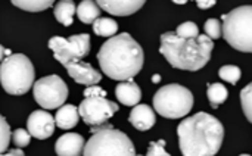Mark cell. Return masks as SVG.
<instances>
[{
    "label": "cell",
    "mask_w": 252,
    "mask_h": 156,
    "mask_svg": "<svg viewBox=\"0 0 252 156\" xmlns=\"http://www.w3.org/2000/svg\"><path fill=\"white\" fill-rule=\"evenodd\" d=\"M90 131L92 137L84 146V156H136L130 137L111 124L92 127Z\"/></svg>",
    "instance_id": "cell-4"
},
{
    "label": "cell",
    "mask_w": 252,
    "mask_h": 156,
    "mask_svg": "<svg viewBox=\"0 0 252 156\" xmlns=\"http://www.w3.org/2000/svg\"><path fill=\"white\" fill-rule=\"evenodd\" d=\"M75 10H77V7L72 0H62L55 4L53 13H55V18L58 22H61L65 27H69L74 21L72 16H74Z\"/></svg>",
    "instance_id": "cell-18"
},
{
    "label": "cell",
    "mask_w": 252,
    "mask_h": 156,
    "mask_svg": "<svg viewBox=\"0 0 252 156\" xmlns=\"http://www.w3.org/2000/svg\"><path fill=\"white\" fill-rule=\"evenodd\" d=\"M216 3H217L216 0H208V1H205V0H196V4H198L199 9H210V7H213Z\"/></svg>",
    "instance_id": "cell-30"
},
{
    "label": "cell",
    "mask_w": 252,
    "mask_h": 156,
    "mask_svg": "<svg viewBox=\"0 0 252 156\" xmlns=\"http://www.w3.org/2000/svg\"><path fill=\"white\" fill-rule=\"evenodd\" d=\"M0 156H25V155H13V154H9V152H7L6 155H3V154H1Z\"/></svg>",
    "instance_id": "cell-34"
},
{
    "label": "cell",
    "mask_w": 252,
    "mask_h": 156,
    "mask_svg": "<svg viewBox=\"0 0 252 156\" xmlns=\"http://www.w3.org/2000/svg\"><path fill=\"white\" fill-rule=\"evenodd\" d=\"M214 41L199 34L196 38H180L176 32L168 31L161 35L159 52L173 68L183 71H199L211 59Z\"/></svg>",
    "instance_id": "cell-3"
},
{
    "label": "cell",
    "mask_w": 252,
    "mask_h": 156,
    "mask_svg": "<svg viewBox=\"0 0 252 156\" xmlns=\"http://www.w3.org/2000/svg\"><path fill=\"white\" fill-rule=\"evenodd\" d=\"M239 156H251V155H248V154H244V155H239Z\"/></svg>",
    "instance_id": "cell-36"
},
{
    "label": "cell",
    "mask_w": 252,
    "mask_h": 156,
    "mask_svg": "<svg viewBox=\"0 0 252 156\" xmlns=\"http://www.w3.org/2000/svg\"><path fill=\"white\" fill-rule=\"evenodd\" d=\"M97 61L103 74L109 78L127 81L140 72L145 55L142 46L128 32H121L102 44Z\"/></svg>",
    "instance_id": "cell-1"
},
{
    "label": "cell",
    "mask_w": 252,
    "mask_h": 156,
    "mask_svg": "<svg viewBox=\"0 0 252 156\" xmlns=\"http://www.w3.org/2000/svg\"><path fill=\"white\" fill-rule=\"evenodd\" d=\"M97 6L115 16H128L145 4V0H99Z\"/></svg>",
    "instance_id": "cell-14"
},
{
    "label": "cell",
    "mask_w": 252,
    "mask_h": 156,
    "mask_svg": "<svg viewBox=\"0 0 252 156\" xmlns=\"http://www.w3.org/2000/svg\"><path fill=\"white\" fill-rule=\"evenodd\" d=\"M221 34L233 49L252 53V6H241L223 15Z\"/></svg>",
    "instance_id": "cell-6"
},
{
    "label": "cell",
    "mask_w": 252,
    "mask_h": 156,
    "mask_svg": "<svg viewBox=\"0 0 252 156\" xmlns=\"http://www.w3.org/2000/svg\"><path fill=\"white\" fill-rule=\"evenodd\" d=\"M93 31L96 35H100V37H114L118 31V24L115 19L112 18H97L94 22H93Z\"/></svg>",
    "instance_id": "cell-20"
},
{
    "label": "cell",
    "mask_w": 252,
    "mask_h": 156,
    "mask_svg": "<svg viewBox=\"0 0 252 156\" xmlns=\"http://www.w3.org/2000/svg\"><path fill=\"white\" fill-rule=\"evenodd\" d=\"M207 96H208V100L211 103V106L214 109H217L220 105H223L229 96V92L227 89L220 84V83H216V84H210L208 89H207Z\"/></svg>",
    "instance_id": "cell-21"
},
{
    "label": "cell",
    "mask_w": 252,
    "mask_h": 156,
    "mask_svg": "<svg viewBox=\"0 0 252 156\" xmlns=\"http://www.w3.org/2000/svg\"><path fill=\"white\" fill-rule=\"evenodd\" d=\"M83 102L78 106V114L83 121L92 127H97L106 124V121L120 111L115 102L106 99V92L100 87L92 86L84 90Z\"/></svg>",
    "instance_id": "cell-8"
},
{
    "label": "cell",
    "mask_w": 252,
    "mask_h": 156,
    "mask_svg": "<svg viewBox=\"0 0 252 156\" xmlns=\"http://www.w3.org/2000/svg\"><path fill=\"white\" fill-rule=\"evenodd\" d=\"M241 105L247 120L252 124V83L245 86L241 92Z\"/></svg>",
    "instance_id": "cell-23"
},
{
    "label": "cell",
    "mask_w": 252,
    "mask_h": 156,
    "mask_svg": "<svg viewBox=\"0 0 252 156\" xmlns=\"http://www.w3.org/2000/svg\"><path fill=\"white\" fill-rule=\"evenodd\" d=\"M49 47L55 59L62 65L80 62L90 52V35L86 32L71 35L69 38L56 35L49 40Z\"/></svg>",
    "instance_id": "cell-9"
},
{
    "label": "cell",
    "mask_w": 252,
    "mask_h": 156,
    "mask_svg": "<svg viewBox=\"0 0 252 156\" xmlns=\"http://www.w3.org/2000/svg\"><path fill=\"white\" fill-rule=\"evenodd\" d=\"M65 69L68 71V75L78 84H84V86H96L100 80L102 75L99 71H96L90 63L87 62H72V63H66L63 65Z\"/></svg>",
    "instance_id": "cell-12"
},
{
    "label": "cell",
    "mask_w": 252,
    "mask_h": 156,
    "mask_svg": "<svg viewBox=\"0 0 252 156\" xmlns=\"http://www.w3.org/2000/svg\"><path fill=\"white\" fill-rule=\"evenodd\" d=\"M12 142H13V145H15L16 148L22 149V148H25V146L30 145L31 136H30V133L25 131L24 128H18V130H15V131L12 133Z\"/></svg>",
    "instance_id": "cell-28"
},
{
    "label": "cell",
    "mask_w": 252,
    "mask_h": 156,
    "mask_svg": "<svg viewBox=\"0 0 252 156\" xmlns=\"http://www.w3.org/2000/svg\"><path fill=\"white\" fill-rule=\"evenodd\" d=\"M77 16L84 24H93L97 18H100V7L96 1L92 0H83L77 7Z\"/></svg>",
    "instance_id": "cell-19"
},
{
    "label": "cell",
    "mask_w": 252,
    "mask_h": 156,
    "mask_svg": "<svg viewBox=\"0 0 252 156\" xmlns=\"http://www.w3.org/2000/svg\"><path fill=\"white\" fill-rule=\"evenodd\" d=\"M34 66L25 55H10L0 63V83L9 94H25L34 86Z\"/></svg>",
    "instance_id": "cell-5"
},
{
    "label": "cell",
    "mask_w": 252,
    "mask_h": 156,
    "mask_svg": "<svg viewBox=\"0 0 252 156\" xmlns=\"http://www.w3.org/2000/svg\"><path fill=\"white\" fill-rule=\"evenodd\" d=\"M174 3H177V4H185L186 1L183 0V1H180V0H174Z\"/></svg>",
    "instance_id": "cell-35"
},
{
    "label": "cell",
    "mask_w": 252,
    "mask_h": 156,
    "mask_svg": "<svg viewBox=\"0 0 252 156\" xmlns=\"http://www.w3.org/2000/svg\"><path fill=\"white\" fill-rule=\"evenodd\" d=\"M78 118H80L78 108H75L74 105H63L56 112L55 123L62 130H71L78 124Z\"/></svg>",
    "instance_id": "cell-17"
},
{
    "label": "cell",
    "mask_w": 252,
    "mask_h": 156,
    "mask_svg": "<svg viewBox=\"0 0 252 156\" xmlns=\"http://www.w3.org/2000/svg\"><path fill=\"white\" fill-rule=\"evenodd\" d=\"M176 35L180 37V38H196L199 37V30H198V25L192 21H188V22H183L177 27L176 30Z\"/></svg>",
    "instance_id": "cell-25"
},
{
    "label": "cell",
    "mask_w": 252,
    "mask_h": 156,
    "mask_svg": "<svg viewBox=\"0 0 252 156\" xmlns=\"http://www.w3.org/2000/svg\"><path fill=\"white\" fill-rule=\"evenodd\" d=\"M128 121L136 130L148 131L155 125L157 117H155V112H154V109L151 106H148V105H136L133 108V111L130 112Z\"/></svg>",
    "instance_id": "cell-15"
},
{
    "label": "cell",
    "mask_w": 252,
    "mask_h": 156,
    "mask_svg": "<svg viewBox=\"0 0 252 156\" xmlns=\"http://www.w3.org/2000/svg\"><path fill=\"white\" fill-rule=\"evenodd\" d=\"M12 4L27 12H40V10L49 9L52 4H55V1L52 0H12Z\"/></svg>",
    "instance_id": "cell-22"
},
{
    "label": "cell",
    "mask_w": 252,
    "mask_h": 156,
    "mask_svg": "<svg viewBox=\"0 0 252 156\" xmlns=\"http://www.w3.org/2000/svg\"><path fill=\"white\" fill-rule=\"evenodd\" d=\"M193 106V94L180 84L161 87L154 96V109L164 118L179 120L186 117Z\"/></svg>",
    "instance_id": "cell-7"
},
{
    "label": "cell",
    "mask_w": 252,
    "mask_h": 156,
    "mask_svg": "<svg viewBox=\"0 0 252 156\" xmlns=\"http://www.w3.org/2000/svg\"><path fill=\"white\" fill-rule=\"evenodd\" d=\"M9 154H13V155H24V152H22V149H10L9 151Z\"/></svg>",
    "instance_id": "cell-31"
},
{
    "label": "cell",
    "mask_w": 252,
    "mask_h": 156,
    "mask_svg": "<svg viewBox=\"0 0 252 156\" xmlns=\"http://www.w3.org/2000/svg\"><path fill=\"white\" fill-rule=\"evenodd\" d=\"M86 142L81 134L66 133L61 136L55 143V152L58 156H81Z\"/></svg>",
    "instance_id": "cell-13"
},
{
    "label": "cell",
    "mask_w": 252,
    "mask_h": 156,
    "mask_svg": "<svg viewBox=\"0 0 252 156\" xmlns=\"http://www.w3.org/2000/svg\"><path fill=\"white\" fill-rule=\"evenodd\" d=\"M219 75H220L221 80H224V81H227L230 84H236L239 81L242 72H241V68L236 66V65H224V66L220 68Z\"/></svg>",
    "instance_id": "cell-24"
},
{
    "label": "cell",
    "mask_w": 252,
    "mask_h": 156,
    "mask_svg": "<svg viewBox=\"0 0 252 156\" xmlns=\"http://www.w3.org/2000/svg\"><path fill=\"white\" fill-rule=\"evenodd\" d=\"M165 146V142L164 140H159V142H151L149 143V148H148V154L146 156H171L170 154L165 152L164 149ZM140 156V155H136Z\"/></svg>",
    "instance_id": "cell-29"
},
{
    "label": "cell",
    "mask_w": 252,
    "mask_h": 156,
    "mask_svg": "<svg viewBox=\"0 0 252 156\" xmlns=\"http://www.w3.org/2000/svg\"><path fill=\"white\" fill-rule=\"evenodd\" d=\"M35 102L44 109H56L63 106L68 99V87L59 75H47L35 81L32 86Z\"/></svg>",
    "instance_id": "cell-10"
},
{
    "label": "cell",
    "mask_w": 252,
    "mask_h": 156,
    "mask_svg": "<svg viewBox=\"0 0 252 156\" xmlns=\"http://www.w3.org/2000/svg\"><path fill=\"white\" fill-rule=\"evenodd\" d=\"M115 96L118 102H121L123 105L136 106L142 99V90L133 80H127V81H121L115 87Z\"/></svg>",
    "instance_id": "cell-16"
},
{
    "label": "cell",
    "mask_w": 252,
    "mask_h": 156,
    "mask_svg": "<svg viewBox=\"0 0 252 156\" xmlns=\"http://www.w3.org/2000/svg\"><path fill=\"white\" fill-rule=\"evenodd\" d=\"M205 35H208L211 40H217L221 37V22L216 18H211V19H207L205 21Z\"/></svg>",
    "instance_id": "cell-27"
},
{
    "label": "cell",
    "mask_w": 252,
    "mask_h": 156,
    "mask_svg": "<svg viewBox=\"0 0 252 156\" xmlns=\"http://www.w3.org/2000/svg\"><path fill=\"white\" fill-rule=\"evenodd\" d=\"M55 118L47 111H34L27 121V130L31 137L44 140L52 137L55 131Z\"/></svg>",
    "instance_id": "cell-11"
},
{
    "label": "cell",
    "mask_w": 252,
    "mask_h": 156,
    "mask_svg": "<svg viewBox=\"0 0 252 156\" xmlns=\"http://www.w3.org/2000/svg\"><path fill=\"white\" fill-rule=\"evenodd\" d=\"M177 136L183 156H214L221 148L224 127L216 117L198 112L179 124Z\"/></svg>",
    "instance_id": "cell-2"
},
{
    "label": "cell",
    "mask_w": 252,
    "mask_h": 156,
    "mask_svg": "<svg viewBox=\"0 0 252 156\" xmlns=\"http://www.w3.org/2000/svg\"><path fill=\"white\" fill-rule=\"evenodd\" d=\"M159 81H161V75H158V74H155V75L152 77V83H154V84H158Z\"/></svg>",
    "instance_id": "cell-32"
},
{
    "label": "cell",
    "mask_w": 252,
    "mask_h": 156,
    "mask_svg": "<svg viewBox=\"0 0 252 156\" xmlns=\"http://www.w3.org/2000/svg\"><path fill=\"white\" fill-rule=\"evenodd\" d=\"M10 139H12L10 127L6 123V120L0 115V155L7 151L9 143H10Z\"/></svg>",
    "instance_id": "cell-26"
},
{
    "label": "cell",
    "mask_w": 252,
    "mask_h": 156,
    "mask_svg": "<svg viewBox=\"0 0 252 156\" xmlns=\"http://www.w3.org/2000/svg\"><path fill=\"white\" fill-rule=\"evenodd\" d=\"M4 47L3 46H0V62H3V58H4Z\"/></svg>",
    "instance_id": "cell-33"
}]
</instances>
